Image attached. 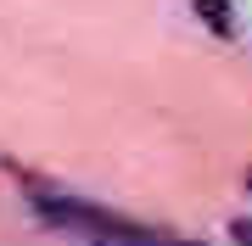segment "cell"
Returning a JSON list of instances; mask_svg holds the SVG:
<instances>
[{"mask_svg":"<svg viewBox=\"0 0 252 246\" xmlns=\"http://www.w3.org/2000/svg\"><path fill=\"white\" fill-rule=\"evenodd\" d=\"M202 6V23L213 28V34H235V23H230V0H196Z\"/></svg>","mask_w":252,"mask_h":246,"instance_id":"6da1fadb","label":"cell"},{"mask_svg":"<svg viewBox=\"0 0 252 246\" xmlns=\"http://www.w3.org/2000/svg\"><path fill=\"white\" fill-rule=\"evenodd\" d=\"M235 235H241V246H252V224L241 219V224H235Z\"/></svg>","mask_w":252,"mask_h":246,"instance_id":"7a4b0ae2","label":"cell"},{"mask_svg":"<svg viewBox=\"0 0 252 246\" xmlns=\"http://www.w3.org/2000/svg\"><path fill=\"white\" fill-rule=\"evenodd\" d=\"M247 191H252V168H247Z\"/></svg>","mask_w":252,"mask_h":246,"instance_id":"3957f363","label":"cell"}]
</instances>
